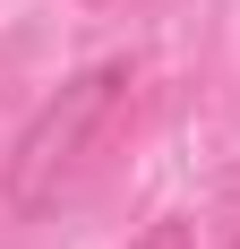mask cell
I'll return each instance as SVG.
<instances>
[{
	"label": "cell",
	"instance_id": "cell-2",
	"mask_svg": "<svg viewBox=\"0 0 240 249\" xmlns=\"http://www.w3.org/2000/svg\"><path fill=\"white\" fill-rule=\"evenodd\" d=\"M129 249H197V232H189V215H154Z\"/></svg>",
	"mask_w": 240,
	"mask_h": 249
},
{
	"label": "cell",
	"instance_id": "cell-3",
	"mask_svg": "<svg viewBox=\"0 0 240 249\" xmlns=\"http://www.w3.org/2000/svg\"><path fill=\"white\" fill-rule=\"evenodd\" d=\"M223 249H240V224H232V241H223Z\"/></svg>",
	"mask_w": 240,
	"mask_h": 249
},
{
	"label": "cell",
	"instance_id": "cell-1",
	"mask_svg": "<svg viewBox=\"0 0 240 249\" xmlns=\"http://www.w3.org/2000/svg\"><path fill=\"white\" fill-rule=\"evenodd\" d=\"M129 103H137V69H129V60H95V69H77L60 95H43L34 121L9 138V155H0V206H9V215H51L60 198H77L86 172L112 155Z\"/></svg>",
	"mask_w": 240,
	"mask_h": 249
}]
</instances>
